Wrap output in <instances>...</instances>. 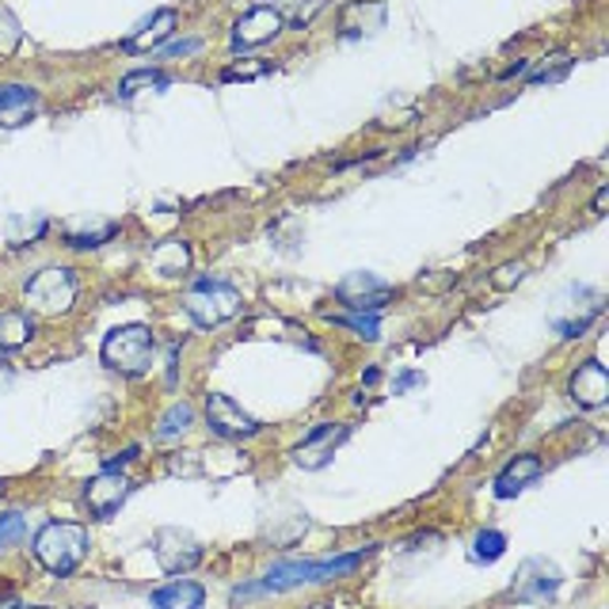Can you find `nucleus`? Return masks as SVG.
<instances>
[{
  "label": "nucleus",
  "mask_w": 609,
  "mask_h": 609,
  "mask_svg": "<svg viewBox=\"0 0 609 609\" xmlns=\"http://www.w3.org/2000/svg\"><path fill=\"white\" fill-rule=\"evenodd\" d=\"M370 552L373 549L343 552V557H331V560H282V563H274V568H267L263 579L232 590V598L244 602V598H259V595H286V590H298V587L331 583V579H343L362 568Z\"/></svg>",
  "instance_id": "obj_1"
},
{
  "label": "nucleus",
  "mask_w": 609,
  "mask_h": 609,
  "mask_svg": "<svg viewBox=\"0 0 609 609\" xmlns=\"http://www.w3.org/2000/svg\"><path fill=\"white\" fill-rule=\"evenodd\" d=\"M31 552L50 576L66 579L73 576L88 557V530L80 522H58V518H53V522H47L34 533Z\"/></svg>",
  "instance_id": "obj_2"
},
{
  "label": "nucleus",
  "mask_w": 609,
  "mask_h": 609,
  "mask_svg": "<svg viewBox=\"0 0 609 609\" xmlns=\"http://www.w3.org/2000/svg\"><path fill=\"white\" fill-rule=\"evenodd\" d=\"M100 358L107 370L122 373V378H141L157 362V336H152L149 325H122L107 331Z\"/></svg>",
  "instance_id": "obj_3"
},
{
  "label": "nucleus",
  "mask_w": 609,
  "mask_h": 609,
  "mask_svg": "<svg viewBox=\"0 0 609 609\" xmlns=\"http://www.w3.org/2000/svg\"><path fill=\"white\" fill-rule=\"evenodd\" d=\"M183 309L199 328H221L244 309V298H240L237 286L221 279H199L183 293Z\"/></svg>",
  "instance_id": "obj_4"
},
{
  "label": "nucleus",
  "mask_w": 609,
  "mask_h": 609,
  "mask_svg": "<svg viewBox=\"0 0 609 609\" xmlns=\"http://www.w3.org/2000/svg\"><path fill=\"white\" fill-rule=\"evenodd\" d=\"M23 298L31 304V312L42 317H61L73 309L77 301V274L69 267H42L39 274L23 282Z\"/></svg>",
  "instance_id": "obj_5"
},
{
  "label": "nucleus",
  "mask_w": 609,
  "mask_h": 609,
  "mask_svg": "<svg viewBox=\"0 0 609 609\" xmlns=\"http://www.w3.org/2000/svg\"><path fill=\"white\" fill-rule=\"evenodd\" d=\"M563 587V576L557 563H549L545 557H530L518 563L515 571V583H510V595L526 606H545L557 598V590Z\"/></svg>",
  "instance_id": "obj_6"
},
{
  "label": "nucleus",
  "mask_w": 609,
  "mask_h": 609,
  "mask_svg": "<svg viewBox=\"0 0 609 609\" xmlns=\"http://www.w3.org/2000/svg\"><path fill=\"white\" fill-rule=\"evenodd\" d=\"M152 557H157L160 571L168 576H183L194 563L202 560V545L191 530H179V526H164V530L152 533Z\"/></svg>",
  "instance_id": "obj_7"
},
{
  "label": "nucleus",
  "mask_w": 609,
  "mask_h": 609,
  "mask_svg": "<svg viewBox=\"0 0 609 609\" xmlns=\"http://www.w3.org/2000/svg\"><path fill=\"white\" fill-rule=\"evenodd\" d=\"M206 423H210L213 435L229 438V442H237V438H256L263 431L259 419L248 416V411L232 397H226V392H210V397H206Z\"/></svg>",
  "instance_id": "obj_8"
},
{
  "label": "nucleus",
  "mask_w": 609,
  "mask_h": 609,
  "mask_svg": "<svg viewBox=\"0 0 609 609\" xmlns=\"http://www.w3.org/2000/svg\"><path fill=\"white\" fill-rule=\"evenodd\" d=\"M351 431H355L351 423H317L298 446H293V461H298L301 469H309V472L325 469L331 457H336L339 446L351 438Z\"/></svg>",
  "instance_id": "obj_9"
},
{
  "label": "nucleus",
  "mask_w": 609,
  "mask_h": 609,
  "mask_svg": "<svg viewBox=\"0 0 609 609\" xmlns=\"http://www.w3.org/2000/svg\"><path fill=\"white\" fill-rule=\"evenodd\" d=\"M282 12L271 4H256L248 8L244 16L232 27V50H256V47H267V42H274L282 34Z\"/></svg>",
  "instance_id": "obj_10"
},
{
  "label": "nucleus",
  "mask_w": 609,
  "mask_h": 609,
  "mask_svg": "<svg viewBox=\"0 0 609 609\" xmlns=\"http://www.w3.org/2000/svg\"><path fill=\"white\" fill-rule=\"evenodd\" d=\"M130 491H133V483L130 477H122V472H114V469H103L100 477H92L84 483V507L92 510V518H114L122 510V503L130 499Z\"/></svg>",
  "instance_id": "obj_11"
},
{
  "label": "nucleus",
  "mask_w": 609,
  "mask_h": 609,
  "mask_svg": "<svg viewBox=\"0 0 609 609\" xmlns=\"http://www.w3.org/2000/svg\"><path fill=\"white\" fill-rule=\"evenodd\" d=\"M568 397L583 411H598L609 405V370L598 358H587L568 381Z\"/></svg>",
  "instance_id": "obj_12"
},
{
  "label": "nucleus",
  "mask_w": 609,
  "mask_h": 609,
  "mask_svg": "<svg viewBox=\"0 0 609 609\" xmlns=\"http://www.w3.org/2000/svg\"><path fill=\"white\" fill-rule=\"evenodd\" d=\"M336 293L347 309L366 312V317H378L385 309V301H392V290L381 279H373V274H351V279H343L336 286Z\"/></svg>",
  "instance_id": "obj_13"
},
{
  "label": "nucleus",
  "mask_w": 609,
  "mask_h": 609,
  "mask_svg": "<svg viewBox=\"0 0 609 609\" xmlns=\"http://www.w3.org/2000/svg\"><path fill=\"white\" fill-rule=\"evenodd\" d=\"M385 20H389V8L385 0H347L339 8V34L343 39H362V34H378Z\"/></svg>",
  "instance_id": "obj_14"
},
{
  "label": "nucleus",
  "mask_w": 609,
  "mask_h": 609,
  "mask_svg": "<svg viewBox=\"0 0 609 609\" xmlns=\"http://www.w3.org/2000/svg\"><path fill=\"white\" fill-rule=\"evenodd\" d=\"M541 472H545V461L537 453H518V457H510V461L499 469V477H496V499H515V496H522L530 483L541 480Z\"/></svg>",
  "instance_id": "obj_15"
},
{
  "label": "nucleus",
  "mask_w": 609,
  "mask_h": 609,
  "mask_svg": "<svg viewBox=\"0 0 609 609\" xmlns=\"http://www.w3.org/2000/svg\"><path fill=\"white\" fill-rule=\"evenodd\" d=\"M39 114V92L27 84H0V127L20 130Z\"/></svg>",
  "instance_id": "obj_16"
},
{
  "label": "nucleus",
  "mask_w": 609,
  "mask_h": 609,
  "mask_svg": "<svg viewBox=\"0 0 609 609\" xmlns=\"http://www.w3.org/2000/svg\"><path fill=\"white\" fill-rule=\"evenodd\" d=\"M149 609H206V587L194 579H172L152 590Z\"/></svg>",
  "instance_id": "obj_17"
},
{
  "label": "nucleus",
  "mask_w": 609,
  "mask_h": 609,
  "mask_svg": "<svg viewBox=\"0 0 609 609\" xmlns=\"http://www.w3.org/2000/svg\"><path fill=\"white\" fill-rule=\"evenodd\" d=\"M172 31H176V12H172V8H157V12H152L149 20L141 23L127 42H122V50H127V53H146V50H152V47H160V42L172 39Z\"/></svg>",
  "instance_id": "obj_18"
},
{
  "label": "nucleus",
  "mask_w": 609,
  "mask_h": 609,
  "mask_svg": "<svg viewBox=\"0 0 609 609\" xmlns=\"http://www.w3.org/2000/svg\"><path fill=\"white\" fill-rule=\"evenodd\" d=\"M34 317L27 309H4L0 312V355H12L31 343Z\"/></svg>",
  "instance_id": "obj_19"
},
{
  "label": "nucleus",
  "mask_w": 609,
  "mask_h": 609,
  "mask_svg": "<svg viewBox=\"0 0 609 609\" xmlns=\"http://www.w3.org/2000/svg\"><path fill=\"white\" fill-rule=\"evenodd\" d=\"M149 263L152 271L164 274V279H179V274L191 271V244H187V240H164L160 248H152Z\"/></svg>",
  "instance_id": "obj_20"
},
{
  "label": "nucleus",
  "mask_w": 609,
  "mask_h": 609,
  "mask_svg": "<svg viewBox=\"0 0 609 609\" xmlns=\"http://www.w3.org/2000/svg\"><path fill=\"white\" fill-rule=\"evenodd\" d=\"M191 423H194V408L187 405V400H176L172 408L160 416V423H157V442H172V438H183L187 431H191Z\"/></svg>",
  "instance_id": "obj_21"
},
{
  "label": "nucleus",
  "mask_w": 609,
  "mask_h": 609,
  "mask_svg": "<svg viewBox=\"0 0 609 609\" xmlns=\"http://www.w3.org/2000/svg\"><path fill=\"white\" fill-rule=\"evenodd\" d=\"M168 84H172V77L160 73V69H138V73L119 80V100H133V96L146 92V88L152 92V88H168Z\"/></svg>",
  "instance_id": "obj_22"
},
{
  "label": "nucleus",
  "mask_w": 609,
  "mask_h": 609,
  "mask_svg": "<svg viewBox=\"0 0 609 609\" xmlns=\"http://www.w3.org/2000/svg\"><path fill=\"white\" fill-rule=\"evenodd\" d=\"M507 552V533L499 530H480L472 537V560L477 563H496Z\"/></svg>",
  "instance_id": "obj_23"
},
{
  "label": "nucleus",
  "mask_w": 609,
  "mask_h": 609,
  "mask_svg": "<svg viewBox=\"0 0 609 609\" xmlns=\"http://www.w3.org/2000/svg\"><path fill=\"white\" fill-rule=\"evenodd\" d=\"M23 42V23L16 20L12 8L0 4V58H12Z\"/></svg>",
  "instance_id": "obj_24"
},
{
  "label": "nucleus",
  "mask_w": 609,
  "mask_h": 609,
  "mask_svg": "<svg viewBox=\"0 0 609 609\" xmlns=\"http://www.w3.org/2000/svg\"><path fill=\"white\" fill-rule=\"evenodd\" d=\"M114 232H119V226H111V221H107V226H100L96 232L66 229V244H69V248H100V244H107V240L114 237Z\"/></svg>",
  "instance_id": "obj_25"
},
{
  "label": "nucleus",
  "mask_w": 609,
  "mask_h": 609,
  "mask_svg": "<svg viewBox=\"0 0 609 609\" xmlns=\"http://www.w3.org/2000/svg\"><path fill=\"white\" fill-rule=\"evenodd\" d=\"M339 328H351L358 331V339H378V317H366V312H347V317H331Z\"/></svg>",
  "instance_id": "obj_26"
},
{
  "label": "nucleus",
  "mask_w": 609,
  "mask_h": 609,
  "mask_svg": "<svg viewBox=\"0 0 609 609\" xmlns=\"http://www.w3.org/2000/svg\"><path fill=\"white\" fill-rule=\"evenodd\" d=\"M267 73H271V66H267V61L244 58L240 66H229L226 73H221V80H259V77H267Z\"/></svg>",
  "instance_id": "obj_27"
},
{
  "label": "nucleus",
  "mask_w": 609,
  "mask_h": 609,
  "mask_svg": "<svg viewBox=\"0 0 609 609\" xmlns=\"http://www.w3.org/2000/svg\"><path fill=\"white\" fill-rule=\"evenodd\" d=\"M526 279V263H503L496 271V279H491V286H496V290H510V286H518Z\"/></svg>",
  "instance_id": "obj_28"
},
{
  "label": "nucleus",
  "mask_w": 609,
  "mask_h": 609,
  "mask_svg": "<svg viewBox=\"0 0 609 609\" xmlns=\"http://www.w3.org/2000/svg\"><path fill=\"white\" fill-rule=\"evenodd\" d=\"M20 537H23V515H16V510L0 515V545H12Z\"/></svg>",
  "instance_id": "obj_29"
},
{
  "label": "nucleus",
  "mask_w": 609,
  "mask_h": 609,
  "mask_svg": "<svg viewBox=\"0 0 609 609\" xmlns=\"http://www.w3.org/2000/svg\"><path fill=\"white\" fill-rule=\"evenodd\" d=\"M568 69H571V58H568V53H557V66L541 69V73H533L530 84H549V80H560L563 73H568Z\"/></svg>",
  "instance_id": "obj_30"
},
{
  "label": "nucleus",
  "mask_w": 609,
  "mask_h": 609,
  "mask_svg": "<svg viewBox=\"0 0 609 609\" xmlns=\"http://www.w3.org/2000/svg\"><path fill=\"white\" fill-rule=\"evenodd\" d=\"M304 4H309V0H274L271 8H279L286 23H301L304 20Z\"/></svg>",
  "instance_id": "obj_31"
},
{
  "label": "nucleus",
  "mask_w": 609,
  "mask_h": 609,
  "mask_svg": "<svg viewBox=\"0 0 609 609\" xmlns=\"http://www.w3.org/2000/svg\"><path fill=\"white\" fill-rule=\"evenodd\" d=\"M202 42L199 39H187V42H172V47L160 50V58H187V53H199Z\"/></svg>",
  "instance_id": "obj_32"
},
{
  "label": "nucleus",
  "mask_w": 609,
  "mask_h": 609,
  "mask_svg": "<svg viewBox=\"0 0 609 609\" xmlns=\"http://www.w3.org/2000/svg\"><path fill=\"white\" fill-rule=\"evenodd\" d=\"M423 381H427L423 373H419V370H411V373H405V378L397 381V392H408L411 385H423Z\"/></svg>",
  "instance_id": "obj_33"
},
{
  "label": "nucleus",
  "mask_w": 609,
  "mask_h": 609,
  "mask_svg": "<svg viewBox=\"0 0 609 609\" xmlns=\"http://www.w3.org/2000/svg\"><path fill=\"white\" fill-rule=\"evenodd\" d=\"M378 378H381V370H366V373H362V385H373Z\"/></svg>",
  "instance_id": "obj_34"
},
{
  "label": "nucleus",
  "mask_w": 609,
  "mask_h": 609,
  "mask_svg": "<svg viewBox=\"0 0 609 609\" xmlns=\"http://www.w3.org/2000/svg\"><path fill=\"white\" fill-rule=\"evenodd\" d=\"M602 206H606V187L598 191V199H595V213H602Z\"/></svg>",
  "instance_id": "obj_35"
},
{
  "label": "nucleus",
  "mask_w": 609,
  "mask_h": 609,
  "mask_svg": "<svg viewBox=\"0 0 609 609\" xmlns=\"http://www.w3.org/2000/svg\"><path fill=\"white\" fill-rule=\"evenodd\" d=\"M23 609H50V606H23Z\"/></svg>",
  "instance_id": "obj_36"
}]
</instances>
